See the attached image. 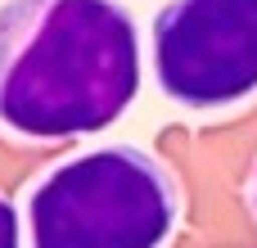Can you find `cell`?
<instances>
[{"instance_id":"1","label":"cell","mask_w":257,"mask_h":248,"mask_svg":"<svg viewBox=\"0 0 257 248\" xmlns=\"http://www.w3.org/2000/svg\"><path fill=\"white\" fill-rule=\"evenodd\" d=\"M140 90V32L122 0L0 5V131L59 145L108 131Z\"/></svg>"},{"instance_id":"2","label":"cell","mask_w":257,"mask_h":248,"mask_svg":"<svg viewBox=\"0 0 257 248\" xmlns=\"http://www.w3.org/2000/svg\"><path fill=\"white\" fill-rule=\"evenodd\" d=\"M32 248H163L181 221L172 167L126 140L63 158L27 190Z\"/></svg>"},{"instance_id":"3","label":"cell","mask_w":257,"mask_h":248,"mask_svg":"<svg viewBox=\"0 0 257 248\" xmlns=\"http://www.w3.org/2000/svg\"><path fill=\"white\" fill-rule=\"evenodd\" d=\"M163 99L217 113L257 95V0H167L149 27Z\"/></svg>"},{"instance_id":"4","label":"cell","mask_w":257,"mask_h":248,"mask_svg":"<svg viewBox=\"0 0 257 248\" xmlns=\"http://www.w3.org/2000/svg\"><path fill=\"white\" fill-rule=\"evenodd\" d=\"M18 235H23L18 212H14V203L0 194V248H23V244H18Z\"/></svg>"},{"instance_id":"5","label":"cell","mask_w":257,"mask_h":248,"mask_svg":"<svg viewBox=\"0 0 257 248\" xmlns=\"http://www.w3.org/2000/svg\"><path fill=\"white\" fill-rule=\"evenodd\" d=\"M244 203L257 217V154H253V163H248V176H244Z\"/></svg>"}]
</instances>
